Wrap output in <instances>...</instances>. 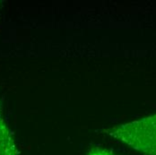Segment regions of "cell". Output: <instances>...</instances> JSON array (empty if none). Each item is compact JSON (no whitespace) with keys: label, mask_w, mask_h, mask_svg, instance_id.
<instances>
[{"label":"cell","mask_w":156,"mask_h":155,"mask_svg":"<svg viewBox=\"0 0 156 155\" xmlns=\"http://www.w3.org/2000/svg\"><path fill=\"white\" fill-rule=\"evenodd\" d=\"M104 132L144 154L156 155V114Z\"/></svg>","instance_id":"1"},{"label":"cell","mask_w":156,"mask_h":155,"mask_svg":"<svg viewBox=\"0 0 156 155\" xmlns=\"http://www.w3.org/2000/svg\"><path fill=\"white\" fill-rule=\"evenodd\" d=\"M16 146L13 136L3 119L0 110V155H16Z\"/></svg>","instance_id":"2"},{"label":"cell","mask_w":156,"mask_h":155,"mask_svg":"<svg viewBox=\"0 0 156 155\" xmlns=\"http://www.w3.org/2000/svg\"><path fill=\"white\" fill-rule=\"evenodd\" d=\"M87 155H114L113 153H109L107 150H103V149H100V148H95L94 150H92Z\"/></svg>","instance_id":"3"}]
</instances>
